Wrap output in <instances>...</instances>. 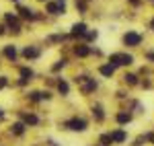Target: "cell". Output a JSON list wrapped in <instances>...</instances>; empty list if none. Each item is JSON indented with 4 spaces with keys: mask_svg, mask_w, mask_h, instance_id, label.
<instances>
[{
    "mask_svg": "<svg viewBox=\"0 0 154 146\" xmlns=\"http://www.w3.org/2000/svg\"><path fill=\"white\" fill-rule=\"evenodd\" d=\"M109 62H111V66H130V64H134V58L130 54H113Z\"/></svg>",
    "mask_w": 154,
    "mask_h": 146,
    "instance_id": "6da1fadb",
    "label": "cell"
},
{
    "mask_svg": "<svg viewBox=\"0 0 154 146\" xmlns=\"http://www.w3.org/2000/svg\"><path fill=\"white\" fill-rule=\"evenodd\" d=\"M123 43H125V45H131V48H134V45H140V43H142V35L136 33V31H128V33L123 35Z\"/></svg>",
    "mask_w": 154,
    "mask_h": 146,
    "instance_id": "7a4b0ae2",
    "label": "cell"
},
{
    "mask_svg": "<svg viewBox=\"0 0 154 146\" xmlns=\"http://www.w3.org/2000/svg\"><path fill=\"white\" fill-rule=\"evenodd\" d=\"M66 128H70V130H74V132H84L86 130V122L84 120H70V122H66Z\"/></svg>",
    "mask_w": 154,
    "mask_h": 146,
    "instance_id": "3957f363",
    "label": "cell"
},
{
    "mask_svg": "<svg viewBox=\"0 0 154 146\" xmlns=\"http://www.w3.org/2000/svg\"><path fill=\"white\" fill-rule=\"evenodd\" d=\"M4 21L11 25V27H14V31H19V19L14 17V14H11V12H6L4 14Z\"/></svg>",
    "mask_w": 154,
    "mask_h": 146,
    "instance_id": "277c9868",
    "label": "cell"
},
{
    "mask_svg": "<svg viewBox=\"0 0 154 146\" xmlns=\"http://www.w3.org/2000/svg\"><path fill=\"white\" fill-rule=\"evenodd\" d=\"M23 56L27 58V60H33V58L39 56V49H37V48H25L23 49Z\"/></svg>",
    "mask_w": 154,
    "mask_h": 146,
    "instance_id": "5b68a950",
    "label": "cell"
},
{
    "mask_svg": "<svg viewBox=\"0 0 154 146\" xmlns=\"http://www.w3.org/2000/svg\"><path fill=\"white\" fill-rule=\"evenodd\" d=\"M84 33H86V25L84 23L72 25V35H84Z\"/></svg>",
    "mask_w": 154,
    "mask_h": 146,
    "instance_id": "8992f818",
    "label": "cell"
},
{
    "mask_svg": "<svg viewBox=\"0 0 154 146\" xmlns=\"http://www.w3.org/2000/svg\"><path fill=\"white\" fill-rule=\"evenodd\" d=\"M99 72L103 74V76H113V72H115V66L105 64V66H101V68H99Z\"/></svg>",
    "mask_w": 154,
    "mask_h": 146,
    "instance_id": "52a82bcc",
    "label": "cell"
},
{
    "mask_svg": "<svg viewBox=\"0 0 154 146\" xmlns=\"http://www.w3.org/2000/svg\"><path fill=\"white\" fill-rule=\"evenodd\" d=\"M74 51H76V56L86 58V56L91 54V48H88V45H76V49H74Z\"/></svg>",
    "mask_w": 154,
    "mask_h": 146,
    "instance_id": "ba28073f",
    "label": "cell"
},
{
    "mask_svg": "<svg viewBox=\"0 0 154 146\" xmlns=\"http://www.w3.org/2000/svg\"><path fill=\"white\" fill-rule=\"evenodd\" d=\"M4 56H6L8 60L14 62V58H17V49H14V45H6V48H4Z\"/></svg>",
    "mask_w": 154,
    "mask_h": 146,
    "instance_id": "9c48e42d",
    "label": "cell"
},
{
    "mask_svg": "<svg viewBox=\"0 0 154 146\" xmlns=\"http://www.w3.org/2000/svg\"><path fill=\"white\" fill-rule=\"evenodd\" d=\"M111 138H113V142H123L128 136H125L123 130H117V132H113V134H111Z\"/></svg>",
    "mask_w": 154,
    "mask_h": 146,
    "instance_id": "30bf717a",
    "label": "cell"
},
{
    "mask_svg": "<svg viewBox=\"0 0 154 146\" xmlns=\"http://www.w3.org/2000/svg\"><path fill=\"white\" fill-rule=\"evenodd\" d=\"M115 120H117V123H130L131 122V115H130V113H117Z\"/></svg>",
    "mask_w": 154,
    "mask_h": 146,
    "instance_id": "8fae6325",
    "label": "cell"
},
{
    "mask_svg": "<svg viewBox=\"0 0 154 146\" xmlns=\"http://www.w3.org/2000/svg\"><path fill=\"white\" fill-rule=\"evenodd\" d=\"M19 12H21V17H23V19H35V14H33L31 8H19Z\"/></svg>",
    "mask_w": 154,
    "mask_h": 146,
    "instance_id": "7c38bea8",
    "label": "cell"
},
{
    "mask_svg": "<svg viewBox=\"0 0 154 146\" xmlns=\"http://www.w3.org/2000/svg\"><path fill=\"white\" fill-rule=\"evenodd\" d=\"M95 89H97L95 80H86V82H84V93H91V91H95Z\"/></svg>",
    "mask_w": 154,
    "mask_h": 146,
    "instance_id": "4fadbf2b",
    "label": "cell"
},
{
    "mask_svg": "<svg viewBox=\"0 0 154 146\" xmlns=\"http://www.w3.org/2000/svg\"><path fill=\"white\" fill-rule=\"evenodd\" d=\"M58 91L62 93V95H68V91H70V89H68V82L60 80V82H58Z\"/></svg>",
    "mask_w": 154,
    "mask_h": 146,
    "instance_id": "5bb4252c",
    "label": "cell"
},
{
    "mask_svg": "<svg viewBox=\"0 0 154 146\" xmlns=\"http://www.w3.org/2000/svg\"><path fill=\"white\" fill-rule=\"evenodd\" d=\"M111 142H113L111 134H103V136H101V146H109Z\"/></svg>",
    "mask_w": 154,
    "mask_h": 146,
    "instance_id": "9a60e30c",
    "label": "cell"
},
{
    "mask_svg": "<svg viewBox=\"0 0 154 146\" xmlns=\"http://www.w3.org/2000/svg\"><path fill=\"white\" fill-rule=\"evenodd\" d=\"M21 76H23V80H27V78L33 76V70L31 68H21Z\"/></svg>",
    "mask_w": 154,
    "mask_h": 146,
    "instance_id": "2e32d148",
    "label": "cell"
},
{
    "mask_svg": "<svg viewBox=\"0 0 154 146\" xmlns=\"http://www.w3.org/2000/svg\"><path fill=\"white\" fill-rule=\"evenodd\" d=\"M123 78H125L128 85H136V82H138V76H136V74H125Z\"/></svg>",
    "mask_w": 154,
    "mask_h": 146,
    "instance_id": "e0dca14e",
    "label": "cell"
},
{
    "mask_svg": "<svg viewBox=\"0 0 154 146\" xmlns=\"http://www.w3.org/2000/svg\"><path fill=\"white\" fill-rule=\"evenodd\" d=\"M12 132H14L17 136H21L25 132V126H23V123H14V126H12Z\"/></svg>",
    "mask_w": 154,
    "mask_h": 146,
    "instance_id": "ac0fdd59",
    "label": "cell"
},
{
    "mask_svg": "<svg viewBox=\"0 0 154 146\" xmlns=\"http://www.w3.org/2000/svg\"><path fill=\"white\" fill-rule=\"evenodd\" d=\"M48 12H51V14H60V6L54 4V2H49L48 4Z\"/></svg>",
    "mask_w": 154,
    "mask_h": 146,
    "instance_id": "d6986e66",
    "label": "cell"
},
{
    "mask_svg": "<svg viewBox=\"0 0 154 146\" xmlns=\"http://www.w3.org/2000/svg\"><path fill=\"white\" fill-rule=\"evenodd\" d=\"M93 113H95V117H97V120H99V122L103 120V109H101V105H97L95 109H93Z\"/></svg>",
    "mask_w": 154,
    "mask_h": 146,
    "instance_id": "ffe728a7",
    "label": "cell"
},
{
    "mask_svg": "<svg viewBox=\"0 0 154 146\" xmlns=\"http://www.w3.org/2000/svg\"><path fill=\"white\" fill-rule=\"evenodd\" d=\"M64 64H66V60H60V62H56V64L51 66V70H54V72H58V70H62V68H64Z\"/></svg>",
    "mask_w": 154,
    "mask_h": 146,
    "instance_id": "44dd1931",
    "label": "cell"
},
{
    "mask_svg": "<svg viewBox=\"0 0 154 146\" xmlns=\"http://www.w3.org/2000/svg\"><path fill=\"white\" fill-rule=\"evenodd\" d=\"M25 122L27 123H31V126H35L39 120H37V115H25Z\"/></svg>",
    "mask_w": 154,
    "mask_h": 146,
    "instance_id": "7402d4cb",
    "label": "cell"
},
{
    "mask_svg": "<svg viewBox=\"0 0 154 146\" xmlns=\"http://www.w3.org/2000/svg\"><path fill=\"white\" fill-rule=\"evenodd\" d=\"M76 8L84 11V8H86V2H84V0H76Z\"/></svg>",
    "mask_w": 154,
    "mask_h": 146,
    "instance_id": "603a6c76",
    "label": "cell"
},
{
    "mask_svg": "<svg viewBox=\"0 0 154 146\" xmlns=\"http://www.w3.org/2000/svg\"><path fill=\"white\" fill-rule=\"evenodd\" d=\"M86 39H97V31H88L86 33Z\"/></svg>",
    "mask_w": 154,
    "mask_h": 146,
    "instance_id": "cb8c5ba5",
    "label": "cell"
},
{
    "mask_svg": "<svg viewBox=\"0 0 154 146\" xmlns=\"http://www.w3.org/2000/svg\"><path fill=\"white\" fill-rule=\"evenodd\" d=\"M4 86H6V78H4V76H0V89H4Z\"/></svg>",
    "mask_w": 154,
    "mask_h": 146,
    "instance_id": "d4e9b609",
    "label": "cell"
},
{
    "mask_svg": "<svg viewBox=\"0 0 154 146\" xmlns=\"http://www.w3.org/2000/svg\"><path fill=\"white\" fill-rule=\"evenodd\" d=\"M131 4H136V6H138V4H140V0H130Z\"/></svg>",
    "mask_w": 154,
    "mask_h": 146,
    "instance_id": "484cf974",
    "label": "cell"
},
{
    "mask_svg": "<svg viewBox=\"0 0 154 146\" xmlns=\"http://www.w3.org/2000/svg\"><path fill=\"white\" fill-rule=\"evenodd\" d=\"M148 60H154V54H148Z\"/></svg>",
    "mask_w": 154,
    "mask_h": 146,
    "instance_id": "4316f807",
    "label": "cell"
},
{
    "mask_svg": "<svg viewBox=\"0 0 154 146\" xmlns=\"http://www.w3.org/2000/svg\"><path fill=\"white\" fill-rule=\"evenodd\" d=\"M2 33H4V27H2V25H0V35H2Z\"/></svg>",
    "mask_w": 154,
    "mask_h": 146,
    "instance_id": "83f0119b",
    "label": "cell"
},
{
    "mask_svg": "<svg viewBox=\"0 0 154 146\" xmlns=\"http://www.w3.org/2000/svg\"><path fill=\"white\" fill-rule=\"evenodd\" d=\"M152 29H154V19H152Z\"/></svg>",
    "mask_w": 154,
    "mask_h": 146,
    "instance_id": "f1b7e54d",
    "label": "cell"
},
{
    "mask_svg": "<svg viewBox=\"0 0 154 146\" xmlns=\"http://www.w3.org/2000/svg\"><path fill=\"white\" fill-rule=\"evenodd\" d=\"M0 117H2V111H0Z\"/></svg>",
    "mask_w": 154,
    "mask_h": 146,
    "instance_id": "f546056e",
    "label": "cell"
},
{
    "mask_svg": "<svg viewBox=\"0 0 154 146\" xmlns=\"http://www.w3.org/2000/svg\"><path fill=\"white\" fill-rule=\"evenodd\" d=\"M14 2H17V0H14Z\"/></svg>",
    "mask_w": 154,
    "mask_h": 146,
    "instance_id": "4dcf8cb0",
    "label": "cell"
}]
</instances>
